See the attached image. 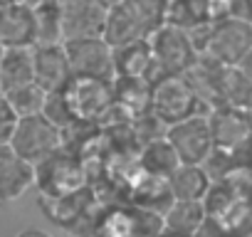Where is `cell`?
Here are the masks:
<instances>
[{
  "label": "cell",
  "mask_w": 252,
  "mask_h": 237,
  "mask_svg": "<svg viewBox=\"0 0 252 237\" xmlns=\"http://www.w3.org/2000/svg\"><path fill=\"white\" fill-rule=\"evenodd\" d=\"M60 144H62V129L55 126L45 114L20 116L15 134L10 139V148L25 161H30L32 166L57 153Z\"/></svg>",
  "instance_id": "6da1fadb"
},
{
  "label": "cell",
  "mask_w": 252,
  "mask_h": 237,
  "mask_svg": "<svg viewBox=\"0 0 252 237\" xmlns=\"http://www.w3.org/2000/svg\"><path fill=\"white\" fill-rule=\"evenodd\" d=\"M35 13V45L62 42V18H60V0H42L32 8Z\"/></svg>",
  "instance_id": "9a60e30c"
},
{
  "label": "cell",
  "mask_w": 252,
  "mask_h": 237,
  "mask_svg": "<svg viewBox=\"0 0 252 237\" xmlns=\"http://www.w3.org/2000/svg\"><path fill=\"white\" fill-rule=\"evenodd\" d=\"M64 52L69 59L72 77L89 79H114V50L104 37H77L64 40Z\"/></svg>",
  "instance_id": "3957f363"
},
{
  "label": "cell",
  "mask_w": 252,
  "mask_h": 237,
  "mask_svg": "<svg viewBox=\"0 0 252 237\" xmlns=\"http://www.w3.org/2000/svg\"><path fill=\"white\" fill-rule=\"evenodd\" d=\"M0 55H3V45H0Z\"/></svg>",
  "instance_id": "603a6c76"
},
{
  "label": "cell",
  "mask_w": 252,
  "mask_h": 237,
  "mask_svg": "<svg viewBox=\"0 0 252 237\" xmlns=\"http://www.w3.org/2000/svg\"><path fill=\"white\" fill-rule=\"evenodd\" d=\"M166 188L171 200H205L210 190V176L203 166L178 163L166 176Z\"/></svg>",
  "instance_id": "8fae6325"
},
{
  "label": "cell",
  "mask_w": 252,
  "mask_h": 237,
  "mask_svg": "<svg viewBox=\"0 0 252 237\" xmlns=\"http://www.w3.org/2000/svg\"><path fill=\"white\" fill-rule=\"evenodd\" d=\"M210 52L222 64H240L252 52V25L245 20H227L210 35Z\"/></svg>",
  "instance_id": "ba28073f"
},
{
  "label": "cell",
  "mask_w": 252,
  "mask_h": 237,
  "mask_svg": "<svg viewBox=\"0 0 252 237\" xmlns=\"http://www.w3.org/2000/svg\"><path fill=\"white\" fill-rule=\"evenodd\" d=\"M101 3H104V5H109V8H111V5H116V3H121V0H101Z\"/></svg>",
  "instance_id": "44dd1931"
},
{
  "label": "cell",
  "mask_w": 252,
  "mask_h": 237,
  "mask_svg": "<svg viewBox=\"0 0 252 237\" xmlns=\"http://www.w3.org/2000/svg\"><path fill=\"white\" fill-rule=\"evenodd\" d=\"M151 106L161 121L176 124L181 118L195 114V94L188 87V82H183L178 74H168L156 84L151 94Z\"/></svg>",
  "instance_id": "8992f818"
},
{
  "label": "cell",
  "mask_w": 252,
  "mask_h": 237,
  "mask_svg": "<svg viewBox=\"0 0 252 237\" xmlns=\"http://www.w3.org/2000/svg\"><path fill=\"white\" fill-rule=\"evenodd\" d=\"M149 45H151V55H154V67L158 64L166 74H181L195 59L193 42L188 40V35L181 28H171V25L158 28Z\"/></svg>",
  "instance_id": "5b68a950"
},
{
  "label": "cell",
  "mask_w": 252,
  "mask_h": 237,
  "mask_svg": "<svg viewBox=\"0 0 252 237\" xmlns=\"http://www.w3.org/2000/svg\"><path fill=\"white\" fill-rule=\"evenodd\" d=\"M3 96L10 101V106H13L20 116H30V114H42V106H45L47 91L32 79V82H28V84H20V87H13V89H5Z\"/></svg>",
  "instance_id": "2e32d148"
},
{
  "label": "cell",
  "mask_w": 252,
  "mask_h": 237,
  "mask_svg": "<svg viewBox=\"0 0 252 237\" xmlns=\"http://www.w3.org/2000/svg\"><path fill=\"white\" fill-rule=\"evenodd\" d=\"M18 121H20V114L10 106V101L3 94H0V144H10Z\"/></svg>",
  "instance_id": "d6986e66"
},
{
  "label": "cell",
  "mask_w": 252,
  "mask_h": 237,
  "mask_svg": "<svg viewBox=\"0 0 252 237\" xmlns=\"http://www.w3.org/2000/svg\"><path fill=\"white\" fill-rule=\"evenodd\" d=\"M35 183V166L18 156L10 144H0V203L23 198Z\"/></svg>",
  "instance_id": "9c48e42d"
},
{
  "label": "cell",
  "mask_w": 252,
  "mask_h": 237,
  "mask_svg": "<svg viewBox=\"0 0 252 237\" xmlns=\"http://www.w3.org/2000/svg\"><path fill=\"white\" fill-rule=\"evenodd\" d=\"M32 74H35V82L45 91L64 89L72 79V69H69L64 45L62 42L32 45Z\"/></svg>",
  "instance_id": "52a82bcc"
},
{
  "label": "cell",
  "mask_w": 252,
  "mask_h": 237,
  "mask_svg": "<svg viewBox=\"0 0 252 237\" xmlns=\"http://www.w3.org/2000/svg\"><path fill=\"white\" fill-rule=\"evenodd\" d=\"M109 5L101 0H60L62 42L77 37H101Z\"/></svg>",
  "instance_id": "277c9868"
},
{
  "label": "cell",
  "mask_w": 252,
  "mask_h": 237,
  "mask_svg": "<svg viewBox=\"0 0 252 237\" xmlns=\"http://www.w3.org/2000/svg\"><path fill=\"white\" fill-rule=\"evenodd\" d=\"M178 156L173 151V146L166 141V136L161 141H151L144 151V166L149 168V173H154L156 178H166L176 166H178Z\"/></svg>",
  "instance_id": "e0dca14e"
},
{
  "label": "cell",
  "mask_w": 252,
  "mask_h": 237,
  "mask_svg": "<svg viewBox=\"0 0 252 237\" xmlns=\"http://www.w3.org/2000/svg\"><path fill=\"white\" fill-rule=\"evenodd\" d=\"M205 222V205L203 200H171L163 227L173 232L176 237H193Z\"/></svg>",
  "instance_id": "7c38bea8"
},
{
  "label": "cell",
  "mask_w": 252,
  "mask_h": 237,
  "mask_svg": "<svg viewBox=\"0 0 252 237\" xmlns=\"http://www.w3.org/2000/svg\"><path fill=\"white\" fill-rule=\"evenodd\" d=\"M0 45L32 47L35 45V13L25 3L0 5Z\"/></svg>",
  "instance_id": "30bf717a"
},
{
  "label": "cell",
  "mask_w": 252,
  "mask_h": 237,
  "mask_svg": "<svg viewBox=\"0 0 252 237\" xmlns=\"http://www.w3.org/2000/svg\"><path fill=\"white\" fill-rule=\"evenodd\" d=\"M32 47H3L0 55V91L32 82Z\"/></svg>",
  "instance_id": "5bb4252c"
},
{
  "label": "cell",
  "mask_w": 252,
  "mask_h": 237,
  "mask_svg": "<svg viewBox=\"0 0 252 237\" xmlns=\"http://www.w3.org/2000/svg\"><path fill=\"white\" fill-rule=\"evenodd\" d=\"M42 114L50 118V121L60 129H64L67 124H72L74 118V111L64 96V89H57V91H47V99H45V106H42Z\"/></svg>",
  "instance_id": "ac0fdd59"
},
{
  "label": "cell",
  "mask_w": 252,
  "mask_h": 237,
  "mask_svg": "<svg viewBox=\"0 0 252 237\" xmlns=\"http://www.w3.org/2000/svg\"><path fill=\"white\" fill-rule=\"evenodd\" d=\"M114 50V74H121V79L131 77V79H144L146 72L154 67V55H151V45L134 40L126 42Z\"/></svg>",
  "instance_id": "4fadbf2b"
},
{
  "label": "cell",
  "mask_w": 252,
  "mask_h": 237,
  "mask_svg": "<svg viewBox=\"0 0 252 237\" xmlns=\"http://www.w3.org/2000/svg\"><path fill=\"white\" fill-rule=\"evenodd\" d=\"M166 141L173 146L181 163H195V166H205V161L215 148L210 118L198 114H190L176 124H168Z\"/></svg>",
  "instance_id": "7a4b0ae2"
},
{
  "label": "cell",
  "mask_w": 252,
  "mask_h": 237,
  "mask_svg": "<svg viewBox=\"0 0 252 237\" xmlns=\"http://www.w3.org/2000/svg\"><path fill=\"white\" fill-rule=\"evenodd\" d=\"M0 94H3V91H0Z\"/></svg>",
  "instance_id": "cb8c5ba5"
},
{
  "label": "cell",
  "mask_w": 252,
  "mask_h": 237,
  "mask_svg": "<svg viewBox=\"0 0 252 237\" xmlns=\"http://www.w3.org/2000/svg\"><path fill=\"white\" fill-rule=\"evenodd\" d=\"M8 3H15V0H0V5H8Z\"/></svg>",
  "instance_id": "7402d4cb"
},
{
  "label": "cell",
  "mask_w": 252,
  "mask_h": 237,
  "mask_svg": "<svg viewBox=\"0 0 252 237\" xmlns=\"http://www.w3.org/2000/svg\"><path fill=\"white\" fill-rule=\"evenodd\" d=\"M15 237H52L47 230H42V227H25V230H20Z\"/></svg>",
  "instance_id": "ffe728a7"
}]
</instances>
